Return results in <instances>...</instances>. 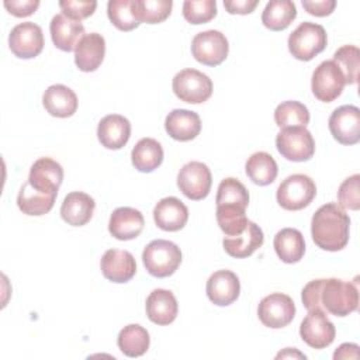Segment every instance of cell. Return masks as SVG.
I'll return each mask as SVG.
<instances>
[{"mask_svg": "<svg viewBox=\"0 0 360 360\" xmlns=\"http://www.w3.org/2000/svg\"><path fill=\"white\" fill-rule=\"evenodd\" d=\"M304 307L321 309L335 316H346L359 307L357 287L339 278H316L309 281L301 292Z\"/></svg>", "mask_w": 360, "mask_h": 360, "instance_id": "obj_1", "label": "cell"}, {"mask_svg": "<svg viewBox=\"0 0 360 360\" xmlns=\"http://www.w3.org/2000/svg\"><path fill=\"white\" fill-rule=\"evenodd\" d=\"M350 218L336 202H326L316 210L311 221L315 245L328 252L342 250L349 242Z\"/></svg>", "mask_w": 360, "mask_h": 360, "instance_id": "obj_2", "label": "cell"}, {"mask_svg": "<svg viewBox=\"0 0 360 360\" xmlns=\"http://www.w3.org/2000/svg\"><path fill=\"white\" fill-rule=\"evenodd\" d=\"M142 262L150 276L159 278L169 277L181 263V250L170 240L155 239L145 246Z\"/></svg>", "mask_w": 360, "mask_h": 360, "instance_id": "obj_3", "label": "cell"}, {"mask_svg": "<svg viewBox=\"0 0 360 360\" xmlns=\"http://www.w3.org/2000/svg\"><path fill=\"white\" fill-rule=\"evenodd\" d=\"M287 44L295 59L311 60L326 48L328 37L322 25L304 21L290 34Z\"/></svg>", "mask_w": 360, "mask_h": 360, "instance_id": "obj_4", "label": "cell"}, {"mask_svg": "<svg viewBox=\"0 0 360 360\" xmlns=\"http://www.w3.org/2000/svg\"><path fill=\"white\" fill-rule=\"evenodd\" d=\"M316 195L315 181L307 174H291L277 188V202L287 211H298L308 207Z\"/></svg>", "mask_w": 360, "mask_h": 360, "instance_id": "obj_5", "label": "cell"}, {"mask_svg": "<svg viewBox=\"0 0 360 360\" xmlns=\"http://www.w3.org/2000/svg\"><path fill=\"white\" fill-rule=\"evenodd\" d=\"M277 150L291 162H307L315 153V141L305 127H287L276 136Z\"/></svg>", "mask_w": 360, "mask_h": 360, "instance_id": "obj_6", "label": "cell"}, {"mask_svg": "<svg viewBox=\"0 0 360 360\" xmlns=\"http://www.w3.org/2000/svg\"><path fill=\"white\" fill-rule=\"evenodd\" d=\"M172 87L177 98L190 104L204 103L212 94L211 79L195 69H183L176 73Z\"/></svg>", "mask_w": 360, "mask_h": 360, "instance_id": "obj_7", "label": "cell"}, {"mask_svg": "<svg viewBox=\"0 0 360 360\" xmlns=\"http://www.w3.org/2000/svg\"><path fill=\"white\" fill-rule=\"evenodd\" d=\"M229 45L226 37L217 30L198 32L191 41L194 59L207 66H218L228 56Z\"/></svg>", "mask_w": 360, "mask_h": 360, "instance_id": "obj_8", "label": "cell"}, {"mask_svg": "<svg viewBox=\"0 0 360 360\" xmlns=\"http://www.w3.org/2000/svg\"><path fill=\"white\" fill-rule=\"evenodd\" d=\"M345 84V76L333 60L321 62L312 73L311 90L319 101L330 103L336 100L342 94Z\"/></svg>", "mask_w": 360, "mask_h": 360, "instance_id": "obj_9", "label": "cell"}, {"mask_svg": "<svg viewBox=\"0 0 360 360\" xmlns=\"http://www.w3.org/2000/svg\"><path fill=\"white\" fill-rule=\"evenodd\" d=\"M260 322L271 329L287 326L295 316V305L291 297L283 292H273L262 298L257 307Z\"/></svg>", "mask_w": 360, "mask_h": 360, "instance_id": "obj_10", "label": "cell"}, {"mask_svg": "<svg viewBox=\"0 0 360 360\" xmlns=\"http://www.w3.org/2000/svg\"><path fill=\"white\" fill-rule=\"evenodd\" d=\"M212 177L208 166L202 162L186 163L177 174V187L190 200L200 201L210 194Z\"/></svg>", "mask_w": 360, "mask_h": 360, "instance_id": "obj_11", "label": "cell"}, {"mask_svg": "<svg viewBox=\"0 0 360 360\" xmlns=\"http://www.w3.org/2000/svg\"><path fill=\"white\" fill-rule=\"evenodd\" d=\"M300 336L309 347L325 349L335 340L336 329L323 311L311 309L300 325Z\"/></svg>", "mask_w": 360, "mask_h": 360, "instance_id": "obj_12", "label": "cell"}, {"mask_svg": "<svg viewBox=\"0 0 360 360\" xmlns=\"http://www.w3.org/2000/svg\"><path fill=\"white\" fill-rule=\"evenodd\" d=\"M8 46L20 59H31L44 48V34L39 25L27 21L17 24L8 35Z\"/></svg>", "mask_w": 360, "mask_h": 360, "instance_id": "obj_13", "label": "cell"}, {"mask_svg": "<svg viewBox=\"0 0 360 360\" xmlns=\"http://www.w3.org/2000/svg\"><path fill=\"white\" fill-rule=\"evenodd\" d=\"M332 136L342 145H356L360 141V110L356 105L336 108L328 121Z\"/></svg>", "mask_w": 360, "mask_h": 360, "instance_id": "obj_14", "label": "cell"}, {"mask_svg": "<svg viewBox=\"0 0 360 360\" xmlns=\"http://www.w3.org/2000/svg\"><path fill=\"white\" fill-rule=\"evenodd\" d=\"M205 291L212 304L218 307H226L238 300L240 292V283L233 271L218 270L210 276Z\"/></svg>", "mask_w": 360, "mask_h": 360, "instance_id": "obj_15", "label": "cell"}, {"mask_svg": "<svg viewBox=\"0 0 360 360\" xmlns=\"http://www.w3.org/2000/svg\"><path fill=\"white\" fill-rule=\"evenodd\" d=\"M27 181L42 193L58 194V190L63 181V169L51 158H39L31 166Z\"/></svg>", "mask_w": 360, "mask_h": 360, "instance_id": "obj_16", "label": "cell"}, {"mask_svg": "<svg viewBox=\"0 0 360 360\" xmlns=\"http://www.w3.org/2000/svg\"><path fill=\"white\" fill-rule=\"evenodd\" d=\"M103 276L112 283H127L136 273L135 257L128 250L108 249L100 262Z\"/></svg>", "mask_w": 360, "mask_h": 360, "instance_id": "obj_17", "label": "cell"}, {"mask_svg": "<svg viewBox=\"0 0 360 360\" xmlns=\"http://www.w3.org/2000/svg\"><path fill=\"white\" fill-rule=\"evenodd\" d=\"M145 225L141 211L132 207L115 208L110 217L108 231L118 240H131L141 235Z\"/></svg>", "mask_w": 360, "mask_h": 360, "instance_id": "obj_18", "label": "cell"}, {"mask_svg": "<svg viewBox=\"0 0 360 360\" xmlns=\"http://www.w3.org/2000/svg\"><path fill=\"white\" fill-rule=\"evenodd\" d=\"M49 31L53 45L65 52L75 51L80 39L84 37L83 24L80 21L69 18L63 13L56 14L51 20Z\"/></svg>", "mask_w": 360, "mask_h": 360, "instance_id": "obj_19", "label": "cell"}, {"mask_svg": "<svg viewBox=\"0 0 360 360\" xmlns=\"http://www.w3.org/2000/svg\"><path fill=\"white\" fill-rule=\"evenodd\" d=\"M153 219L158 228L167 232H176L187 224L188 210L179 198L165 197L155 205Z\"/></svg>", "mask_w": 360, "mask_h": 360, "instance_id": "obj_20", "label": "cell"}, {"mask_svg": "<svg viewBox=\"0 0 360 360\" xmlns=\"http://www.w3.org/2000/svg\"><path fill=\"white\" fill-rule=\"evenodd\" d=\"M131 136L129 121L120 114H110L100 120L97 127V138L107 149H121Z\"/></svg>", "mask_w": 360, "mask_h": 360, "instance_id": "obj_21", "label": "cell"}, {"mask_svg": "<svg viewBox=\"0 0 360 360\" xmlns=\"http://www.w3.org/2000/svg\"><path fill=\"white\" fill-rule=\"evenodd\" d=\"M145 309L150 322L163 326L172 323L176 319L179 305L172 291L156 288L148 295Z\"/></svg>", "mask_w": 360, "mask_h": 360, "instance_id": "obj_22", "label": "cell"}, {"mask_svg": "<svg viewBox=\"0 0 360 360\" xmlns=\"http://www.w3.org/2000/svg\"><path fill=\"white\" fill-rule=\"evenodd\" d=\"M105 55V41L98 32L86 34L75 49V63L82 72H94Z\"/></svg>", "mask_w": 360, "mask_h": 360, "instance_id": "obj_23", "label": "cell"}, {"mask_svg": "<svg viewBox=\"0 0 360 360\" xmlns=\"http://www.w3.org/2000/svg\"><path fill=\"white\" fill-rule=\"evenodd\" d=\"M166 132L176 141L187 142L194 139L201 131V120L197 112L176 108L165 120Z\"/></svg>", "mask_w": 360, "mask_h": 360, "instance_id": "obj_24", "label": "cell"}, {"mask_svg": "<svg viewBox=\"0 0 360 360\" xmlns=\"http://www.w3.org/2000/svg\"><path fill=\"white\" fill-rule=\"evenodd\" d=\"M94 208L96 202L93 197L83 191H72L63 198L60 217L72 226H83L91 219Z\"/></svg>", "mask_w": 360, "mask_h": 360, "instance_id": "obj_25", "label": "cell"}, {"mask_svg": "<svg viewBox=\"0 0 360 360\" xmlns=\"http://www.w3.org/2000/svg\"><path fill=\"white\" fill-rule=\"evenodd\" d=\"M264 240L263 231L259 225L249 221L248 226L243 232L233 236H225L222 240V246L225 252L236 259H245L256 252Z\"/></svg>", "mask_w": 360, "mask_h": 360, "instance_id": "obj_26", "label": "cell"}, {"mask_svg": "<svg viewBox=\"0 0 360 360\" xmlns=\"http://www.w3.org/2000/svg\"><path fill=\"white\" fill-rule=\"evenodd\" d=\"M42 104L52 117L68 118L77 110V96L65 84H52L45 90Z\"/></svg>", "mask_w": 360, "mask_h": 360, "instance_id": "obj_27", "label": "cell"}, {"mask_svg": "<svg viewBox=\"0 0 360 360\" xmlns=\"http://www.w3.org/2000/svg\"><path fill=\"white\" fill-rule=\"evenodd\" d=\"M215 202L218 211H246L249 193L238 179L226 177L218 186Z\"/></svg>", "mask_w": 360, "mask_h": 360, "instance_id": "obj_28", "label": "cell"}, {"mask_svg": "<svg viewBox=\"0 0 360 360\" xmlns=\"http://www.w3.org/2000/svg\"><path fill=\"white\" fill-rule=\"evenodd\" d=\"M278 259L284 263H297L305 253V240L302 233L295 228H283L273 240Z\"/></svg>", "mask_w": 360, "mask_h": 360, "instance_id": "obj_29", "label": "cell"}, {"mask_svg": "<svg viewBox=\"0 0 360 360\" xmlns=\"http://www.w3.org/2000/svg\"><path fill=\"white\" fill-rule=\"evenodd\" d=\"M58 194L42 193L34 188L28 181L22 184L17 195V205L22 214L39 217L49 212L55 204Z\"/></svg>", "mask_w": 360, "mask_h": 360, "instance_id": "obj_30", "label": "cell"}, {"mask_svg": "<svg viewBox=\"0 0 360 360\" xmlns=\"http://www.w3.org/2000/svg\"><path fill=\"white\" fill-rule=\"evenodd\" d=\"M131 160L136 170L150 173L163 162V148L153 138H142L131 152Z\"/></svg>", "mask_w": 360, "mask_h": 360, "instance_id": "obj_31", "label": "cell"}, {"mask_svg": "<svg viewBox=\"0 0 360 360\" xmlns=\"http://www.w3.org/2000/svg\"><path fill=\"white\" fill-rule=\"evenodd\" d=\"M245 170L248 177L257 186L271 184L278 173L274 158L267 152H255L246 160Z\"/></svg>", "mask_w": 360, "mask_h": 360, "instance_id": "obj_32", "label": "cell"}, {"mask_svg": "<svg viewBox=\"0 0 360 360\" xmlns=\"http://www.w3.org/2000/svg\"><path fill=\"white\" fill-rule=\"evenodd\" d=\"M295 17L297 8L291 0H271L262 13V22L271 31H283Z\"/></svg>", "mask_w": 360, "mask_h": 360, "instance_id": "obj_33", "label": "cell"}, {"mask_svg": "<svg viewBox=\"0 0 360 360\" xmlns=\"http://www.w3.org/2000/svg\"><path fill=\"white\" fill-rule=\"evenodd\" d=\"M150 338L148 330L138 325V323H131L124 326L117 339V345L120 350L128 356V357H139L145 354L149 349Z\"/></svg>", "mask_w": 360, "mask_h": 360, "instance_id": "obj_34", "label": "cell"}, {"mask_svg": "<svg viewBox=\"0 0 360 360\" xmlns=\"http://www.w3.org/2000/svg\"><path fill=\"white\" fill-rule=\"evenodd\" d=\"M107 14L111 24L120 31H132L141 24L135 13L134 0H110Z\"/></svg>", "mask_w": 360, "mask_h": 360, "instance_id": "obj_35", "label": "cell"}, {"mask_svg": "<svg viewBox=\"0 0 360 360\" xmlns=\"http://www.w3.org/2000/svg\"><path fill=\"white\" fill-rule=\"evenodd\" d=\"M274 121L280 128L305 127L309 122V111L300 101H283L274 111Z\"/></svg>", "mask_w": 360, "mask_h": 360, "instance_id": "obj_36", "label": "cell"}, {"mask_svg": "<svg viewBox=\"0 0 360 360\" xmlns=\"http://www.w3.org/2000/svg\"><path fill=\"white\" fill-rule=\"evenodd\" d=\"M134 7L139 22L158 24L165 21L173 7L172 0H134Z\"/></svg>", "mask_w": 360, "mask_h": 360, "instance_id": "obj_37", "label": "cell"}, {"mask_svg": "<svg viewBox=\"0 0 360 360\" xmlns=\"http://www.w3.org/2000/svg\"><path fill=\"white\" fill-rule=\"evenodd\" d=\"M345 76L347 84H356L359 80L360 66V51L354 45H343L335 53L332 59Z\"/></svg>", "mask_w": 360, "mask_h": 360, "instance_id": "obj_38", "label": "cell"}, {"mask_svg": "<svg viewBox=\"0 0 360 360\" xmlns=\"http://www.w3.org/2000/svg\"><path fill=\"white\" fill-rule=\"evenodd\" d=\"M217 15L215 0H186L183 3V17L190 24H204Z\"/></svg>", "mask_w": 360, "mask_h": 360, "instance_id": "obj_39", "label": "cell"}, {"mask_svg": "<svg viewBox=\"0 0 360 360\" xmlns=\"http://www.w3.org/2000/svg\"><path fill=\"white\" fill-rule=\"evenodd\" d=\"M359 188H360V176L357 173L343 180V183L338 190L339 205L346 210L357 211L360 207Z\"/></svg>", "mask_w": 360, "mask_h": 360, "instance_id": "obj_40", "label": "cell"}, {"mask_svg": "<svg viewBox=\"0 0 360 360\" xmlns=\"http://www.w3.org/2000/svg\"><path fill=\"white\" fill-rule=\"evenodd\" d=\"M59 7L62 8L63 14L68 15L72 20L80 21L83 18L90 17L96 7L97 1H73V0H66V1H59Z\"/></svg>", "mask_w": 360, "mask_h": 360, "instance_id": "obj_41", "label": "cell"}, {"mask_svg": "<svg viewBox=\"0 0 360 360\" xmlns=\"http://www.w3.org/2000/svg\"><path fill=\"white\" fill-rule=\"evenodd\" d=\"M4 7L15 17H27L37 11L39 7V0H6Z\"/></svg>", "mask_w": 360, "mask_h": 360, "instance_id": "obj_42", "label": "cell"}, {"mask_svg": "<svg viewBox=\"0 0 360 360\" xmlns=\"http://www.w3.org/2000/svg\"><path fill=\"white\" fill-rule=\"evenodd\" d=\"M336 6L335 0H302V7L311 14L316 17L329 15Z\"/></svg>", "mask_w": 360, "mask_h": 360, "instance_id": "obj_43", "label": "cell"}, {"mask_svg": "<svg viewBox=\"0 0 360 360\" xmlns=\"http://www.w3.org/2000/svg\"><path fill=\"white\" fill-rule=\"evenodd\" d=\"M257 4H259L257 0H225L224 1V7L229 14H249L256 8Z\"/></svg>", "mask_w": 360, "mask_h": 360, "instance_id": "obj_44", "label": "cell"}, {"mask_svg": "<svg viewBox=\"0 0 360 360\" xmlns=\"http://www.w3.org/2000/svg\"><path fill=\"white\" fill-rule=\"evenodd\" d=\"M359 346L354 343H343L333 353V359H359Z\"/></svg>", "mask_w": 360, "mask_h": 360, "instance_id": "obj_45", "label": "cell"}, {"mask_svg": "<svg viewBox=\"0 0 360 360\" xmlns=\"http://www.w3.org/2000/svg\"><path fill=\"white\" fill-rule=\"evenodd\" d=\"M277 359H285V357H300V359H305V354H302V353H300V352H297V350H294L292 349V352H291V349L290 347H287L284 352H280L277 356H276Z\"/></svg>", "mask_w": 360, "mask_h": 360, "instance_id": "obj_46", "label": "cell"}]
</instances>
